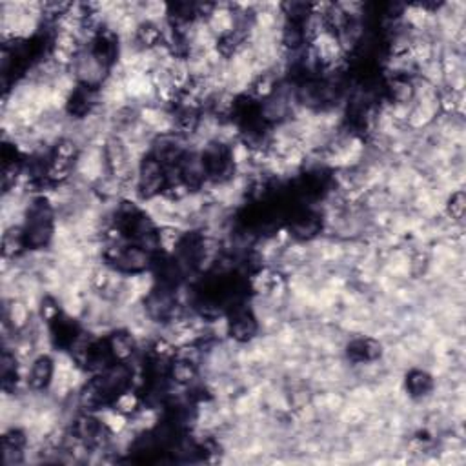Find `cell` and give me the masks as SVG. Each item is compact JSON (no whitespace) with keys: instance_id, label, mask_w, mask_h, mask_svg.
I'll use <instances>...</instances> for the list:
<instances>
[{"instance_id":"6","label":"cell","mask_w":466,"mask_h":466,"mask_svg":"<svg viewBox=\"0 0 466 466\" xmlns=\"http://www.w3.org/2000/svg\"><path fill=\"white\" fill-rule=\"evenodd\" d=\"M465 193H462V190L454 191L450 195V199H448V204H446V211L452 217V223H461L462 217H465Z\"/></svg>"},{"instance_id":"5","label":"cell","mask_w":466,"mask_h":466,"mask_svg":"<svg viewBox=\"0 0 466 466\" xmlns=\"http://www.w3.org/2000/svg\"><path fill=\"white\" fill-rule=\"evenodd\" d=\"M111 406H113L115 410H118V412H122L124 415H135L138 410H141V397H138L133 390L128 388L118 393Z\"/></svg>"},{"instance_id":"4","label":"cell","mask_w":466,"mask_h":466,"mask_svg":"<svg viewBox=\"0 0 466 466\" xmlns=\"http://www.w3.org/2000/svg\"><path fill=\"white\" fill-rule=\"evenodd\" d=\"M434 388V379L432 375L422 370H412L406 378V390L410 392V395L414 397H422L426 393L432 392Z\"/></svg>"},{"instance_id":"1","label":"cell","mask_w":466,"mask_h":466,"mask_svg":"<svg viewBox=\"0 0 466 466\" xmlns=\"http://www.w3.org/2000/svg\"><path fill=\"white\" fill-rule=\"evenodd\" d=\"M55 359L49 353H39L33 361H29L28 365V383L29 392L41 393L49 390L51 386L53 378H55Z\"/></svg>"},{"instance_id":"3","label":"cell","mask_w":466,"mask_h":466,"mask_svg":"<svg viewBox=\"0 0 466 466\" xmlns=\"http://www.w3.org/2000/svg\"><path fill=\"white\" fill-rule=\"evenodd\" d=\"M170 379L177 386L190 388L199 379V366L190 361H184V359L173 357L170 365Z\"/></svg>"},{"instance_id":"2","label":"cell","mask_w":466,"mask_h":466,"mask_svg":"<svg viewBox=\"0 0 466 466\" xmlns=\"http://www.w3.org/2000/svg\"><path fill=\"white\" fill-rule=\"evenodd\" d=\"M106 339H108V346H110L115 363H130L137 355V340L131 332L115 330Z\"/></svg>"}]
</instances>
